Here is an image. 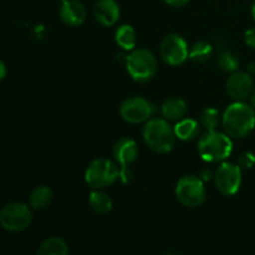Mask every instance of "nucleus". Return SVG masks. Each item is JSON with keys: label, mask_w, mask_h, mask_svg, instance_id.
<instances>
[{"label": "nucleus", "mask_w": 255, "mask_h": 255, "mask_svg": "<svg viewBox=\"0 0 255 255\" xmlns=\"http://www.w3.org/2000/svg\"><path fill=\"white\" fill-rule=\"evenodd\" d=\"M120 178V167L109 158H96L85 171V182L91 189H105Z\"/></svg>", "instance_id": "obj_5"}, {"label": "nucleus", "mask_w": 255, "mask_h": 255, "mask_svg": "<svg viewBox=\"0 0 255 255\" xmlns=\"http://www.w3.org/2000/svg\"><path fill=\"white\" fill-rule=\"evenodd\" d=\"M189 0H164V2L173 7H182L188 4Z\"/></svg>", "instance_id": "obj_26"}, {"label": "nucleus", "mask_w": 255, "mask_h": 255, "mask_svg": "<svg viewBox=\"0 0 255 255\" xmlns=\"http://www.w3.org/2000/svg\"><path fill=\"white\" fill-rule=\"evenodd\" d=\"M222 122L219 111L214 107H206L199 116V124L206 131H214Z\"/></svg>", "instance_id": "obj_21"}, {"label": "nucleus", "mask_w": 255, "mask_h": 255, "mask_svg": "<svg viewBox=\"0 0 255 255\" xmlns=\"http://www.w3.org/2000/svg\"><path fill=\"white\" fill-rule=\"evenodd\" d=\"M168 255H178V254H168Z\"/></svg>", "instance_id": "obj_32"}, {"label": "nucleus", "mask_w": 255, "mask_h": 255, "mask_svg": "<svg viewBox=\"0 0 255 255\" xmlns=\"http://www.w3.org/2000/svg\"><path fill=\"white\" fill-rule=\"evenodd\" d=\"M92 14L102 26H114L119 21L121 10L116 0H97L92 7Z\"/></svg>", "instance_id": "obj_13"}, {"label": "nucleus", "mask_w": 255, "mask_h": 255, "mask_svg": "<svg viewBox=\"0 0 255 255\" xmlns=\"http://www.w3.org/2000/svg\"><path fill=\"white\" fill-rule=\"evenodd\" d=\"M238 164L242 169H251L255 166V154L252 152H244L239 156Z\"/></svg>", "instance_id": "obj_24"}, {"label": "nucleus", "mask_w": 255, "mask_h": 255, "mask_svg": "<svg viewBox=\"0 0 255 255\" xmlns=\"http://www.w3.org/2000/svg\"><path fill=\"white\" fill-rule=\"evenodd\" d=\"M153 105L144 97H128L120 106V115L128 124H146L153 115Z\"/></svg>", "instance_id": "obj_11"}, {"label": "nucleus", "mask_w": 255, "mask_h": 255, "mask_svg": "<svg viewBox=\"0 0 255 255\" xmlns=\"http://www.w3.org/2000/svg\"><path fill=\"white\" fill-rule=\"evenodd\" d=\"M199 178H201L203 182H206V181H209V179L214 178V174L212 173V171H209V169H203V171L201 172Z\"/></svg>", "instance_id": "obj_27"}, {"label": "nucleus", "mask_w": 255, "mask_h": 255, "mask_svg": "<svg viewBox=\"0 0 255 255\" xmlns=\"http://www.w3.org/2000/svg\"><path fill=\"white\" fill-rule=\"evenodd\" d=\"M222 126L231 138H244L255 127V109L243 101L233 102L222 116Z\"/></svg>", "instance_id": "obj_1"}, {"label": "nucleus", "mask_w": 255, "mask_h": 255, "mask_svg": "<svg viewBox=\"0 0 255 255\" xmlns=\"http://www.w3.org/2000/svg\"><path fill=\"white\" fill-rule=\"evenodd\" d=\"M115 40L120 47L126 51H132L137 45V32L131 25H121L115 32Z\"/></svg>", "instance_id": "obj_18"}, {"label": "nucleus", "mask_w": 255, "mask_h": 255, "mask_svg": "<svg viewBox=\"0 0 255 255\" xmlns=\"http://www.w3.org/2000/svg\"><path fill=\"white\" fill-rule=\"evenodd\" d=\"M89 204L92 211L97 214H107L112 211V199L102 189H92L89 197Z\"/></svg>", "instance_id": "obj_17"}, {"label": "nucleus", "mask_w": 255, "mask_h": 255, "mask_svg": "<svg viewBox=\"0 0 255 255\" xmlns=\"http://www.w3.org/2000/svg\"><path fill=\"white\" fill-rule=\"evenodd\" d=\"M5 75H6V67H5L4 62H2L1 60H0V80L4 79Z\"/></svg>", "instance_id": "obj_28"}, {"label": "nucleus", "mask_w": 255, "mask_h": 255, "mask_svg": "<svg viewBox=\"0 0 255 255\" xmlns=\"http://www.w3.org/2000/svg\"><path fill=\"white\" fill-rule=\"evenodd\" d=\"M233 151V142L226 132L206 131L198 139V153L209 163L224 162Z\"/></svg>", "instance_id": "obj_3"}, {"label": "nucleus", "mask_w": 255, "mask_h": 255, "mask_svg": "<svg viewBox=\"0 0 255 255\" xmlns=\"http://www.w3.org/2000/svg\"><path fill=\"white\" fill-rule=\"evenodd\" d=\"M112 154H114L115 162L120 166V179L124 183H128L132 177L129 167L136 162L138 157V147H137L136 141L129 137L119 139L115 143Z\"/></svg>", "instance_id": "obj_8"}, {"label": "nucleus", "mask_w": 255, "mask_h": 255, "mask_svg": "<svg viewBox=\"0 0 255 255\" xmlns=\"http://www.w3.org/2000/svg\"><path fill=\"white\" fill-rule=\"evenodd\" d=\"M161 112L163 119H166L167 121L178 122L186 117L188 106H187V102L181 97H169L162 104Z\"/></svg>", "instance_id": "obj_15"}, {"label": "nucleus", "mask_w": 255, "mask_h": 255, "mask_svg": "<svg viewBox=\"0 0 255 255\" xmlns=\"http://www.w3.org/2000/svg\"><path fill=\"white\" fill-rule=\"evenodd\" d=\"M52 198H54V194L49 187H36L29 197L30 207L34 209H45L51 204Z\"/></svg>", "instance_id": "obj_20"}, {"label": "nucleus", "mask_w": 255, "mask_h": 255, "mask_svg": "<svg viewBox=\"0 0 255 255\" xmlns=\"http://www.w3.org/2000/svg\"><path fill=\"white\" fill-rule=\"evenodd\" d=\"M217 65H218V67L223 72L233 74V72L238 71L239 60L238 57L234 54H232V52L224 51L222 52L218 56V59H217Z\"/></svg>", "instance_id": "obj_23"}, {"label": "nucleus", "mask_w": 255, "mask_h": 255, "mask_svg": "<svg viewBox=\"0 0 255 255\" xmlns=\"http://www.w3.org/2000/svg\"><path fill=\"white\" fill-rule=\"evenodd\" d=\"M60 17L67 26L77 27L86 20V9L79 0H62Z\"/></svg>", "instance_id": "obj_14"}, {"label": "nucleus", "mask_w": 255, "mask_h": 255, "mask_svg": "<svg viewBox=\"0 0 255 255\" xmlns=\"http://www.w3.org/2000/svg\"><path fill=\"white\" fill-rule=\"evenodd\" d=\"M142 137L147 146L153 152L166 154L173 149L176 144L174 128L166 119H149L142 129Z\"/></svg>", "instance_id": "obj_2"}, {"label": "nucleus", "mask_w": 255, "mask_h": 255, "mask_svg": "<svg viewBox=\"0 0 255 255\" xmlns=\"http://www.w3.org/2000/svg\"><path fill=\"white\" fill-rule=\"evenodd\" d=\"M226 89L234 101H244L253 92L254 80L249 72L236 71L227 80Z\"/></svg>", "instance_id": "obj_12"}, {"label": "nucleus", "mask_w": 255, "mask_h": 255, "mask_svg": "<svg viewBox=\"0 0 255 255\" xmlns=\"http://www.w3.org/2000/svg\"><path fill=\"white\" fill-rule=\"evenodd\" d=\"M252 15H253V17H254V20H255V1H254V4H253V6H252Z\"/></svg>", "instance_id": "obj_31"}, {"label": "nucleus", "mask_w": 255, "mask_h": 255, "mask_svg": "<svg viewBox=\"0 0 255 255\" xmlns=\"http://www.w3.org/2000/svg\"><path fill=\"white\" fill-rule=\"evenodd\" d=\"M177 199L188 208H197L206 201V187L204 182L194 174L184 176L177 182Z\"/></svg>", "instance_id": "obj_6"}, {"label": "nucleus", "mask_w": 255, "mask_h": 255, "mask_svg": "<svg viewBox=\"0 0 255 255\" xmlns=\"http://www.w3.org/2000/svg\"><path fill=\"white\" fill-rule=\"evenodd\" d=\"M214 183L223 196L232 197L238 193L242 186V168L236 163L222 162L214 172Z\"/></svg>", "instance_id": "obj_9"}, {"label": "nucleus", "mask_w": 255, "mask_h": 255, "mask_svg": "<svg viewBox=\"0 0 255 255\" xmlns=\"http://www.w3.org/2000/svg\"><path fill=\"white\" fill-rule=\"evenodd\" d=\"M162 60L171 66L182 65L189 57L188 44L178 34H168L163 37L159 47Z\"/></svg>", "instance_id": "obj_10"}, {"label": "nucleus", "mask_w": 255, "mask_h": 255, "mask_svg": "<svg viewBox=\"0 0 255 255\" xmlns=\"http://www.w3.org/2000/svg\"><path fill=\"white\" fill-rule=\"evenodd\" d=\"M213 54V46L207 41H198L189 49V59L196 62H204Z\"/></svg>", "instance_id": "obj_22"}, {"label": "nucleus", "mask_w": 255, "mask_h": 255, "mask_svg": "<svg viewBox=\"0 0 255 255\" xmlns=\"http://www.w3.org/2000/svg\"><path fill=\"white\" fill-rule=\"evenodd\" d=\"M244 41L251 49L255 50V27L247 30L246 34H244Z\"/></svg>", "instance_id": "obj_25"}, {"label": "nucleus", "mask_w": 255, "mask_h": 255, "mask_svg": "<svg viewBox=\"0 0 255 255\" xmlns=\"http://www.w3.org/2000/svg\"><path fill=\"white\" fill-rule=\"evenodd\" d=\"M32 222V213L29 206L21 202L9 203L0 211V224L9 232H22L29 228Z\"/></svg>", "instance_id": "obj_7"}, {"label": "nucleus", "mask_w": 255, "mask_h": 255, "mask_svg": "<svg viewBox=\"0 0 255 255\" xmlns=\"http://www.w3.org/2000/svg\"><path fill=\"white\" fill-rule=\"evenodd\" d=\"M126 69L133 81L144 84L156 76L158 65L149 50L134 49L126 56Z\"/></svg>", "instance_id": "obj_4"}, {"label": "nucleus", "mask_w": 255, "mask_h": 255, "mask_svg": "<svg viewBox=\"0 0 255 255\" xmlns=\"http://www.w3.org/2000/svg\"><path fill=\"white\" fill-rule=\"evenodd\" d=\"M37 255H69V247L64 239L51 237L41 243Z\"/></svg>", "instance_id": "obj_19"}, {"label": "nucleus", "mask_w": 255, "mask_h": 255, "mask_svg": "<svg viewBox=\"0 0 255 255\" xmlns=\"http://www.w3.org/2000/svg\"><path fill=\"white\" fill-rule=\"evenodd\" d=\"M201 124L193 119H182L181 121L174 125V133L176 137L181 141H192L197 138L201 133Z\"/></svg>", "instance_id": "obj_16"}, {"label": "nucleus", "mask_w": 255, "mask_h": 255, "mask_svg": "<svg viewBox=\"0 0 255 255\" xmlns=\"http://www.w3.org/2000/svg\"><path fill=\"white\" fill-rule=\"evenodd\" d=\"M248 72L251 74V72H255V64H249V69H248Z\"/></svg>", "instance_id": "obj_30"}, {"label": "nucleus", "mask_w": 255, "mask_h": 255, "mask_svg": "<svg viewBox=\"0 0 255 255\" xmlns=\"http://www.w3.org/2000/svg\"><path fill=\"white\" fill-rule=\"evenodd\" d=\"M249 99H251V105L255 109V89L253 90V92H252V94H251Z\"/></svg>", "instance_id": "obj_29"}]
</instances>
